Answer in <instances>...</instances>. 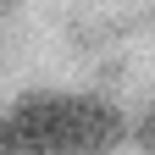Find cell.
I'll use <instances>...</instances> for the list:
<instances>
[{"label": "cell", "instance_id": "cell-2", "mask_svg": "<svg viewBox=\"0 0 155 155\" xmlns=\"http://www.w3.org/2000/svg\"><path fill=\"white\" fill-rule=\"evenodd\" d=\"M139 139H144V150H150V155H155V111H150V116H144V127H139Z\"/></svg>", "mask_w": 155, "mask_h": 155}, {"label": "cell", "instance_id": "cell-1", "mask_svg": "<svg viewBox=\"0 0 155 155\" xmlns=\"http://www.w3.org/2000/svg\"><path fill=\"white\" fill-rule=\"evenodd\" d=\"M11 155H111L122 144V111L94 94H28L6 122Z\"/></svg>", "mask_w": 155, "mask_h": 155}, {"label": "cell", "instance_id": "cell-3", "mask_svg": "<svg viewBox=\"0 0 155 155\" xmlns=\"http://www.w3.org/2000/svg\"><path fill=\"white\" fill-rule=\"evenodd\" d=\"M0 155H11V144H6V133H0Z\"/></svg>", "mask_w": 155, "mask_h": 155}]
</instances>
